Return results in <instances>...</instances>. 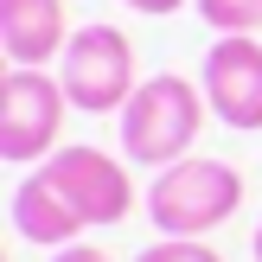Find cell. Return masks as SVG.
I'll return each mask as SVG.
<instances>
[{
  "mask_svg": "<svg viewBox=\"0 0 262 262\" xmlns=\"http://www.w3.org/2000/svg\"><path fill=\"white\" fill-rule=\"evenodd\" d=\"M205 102L224 128H243L256 135L262 128V38L256 32H237V38H217L205 51Z\"/></svg>",
  "mask_w": 262,
  "mask_h": 262,
  "instance_id": "8992f818",
  "label": "cell"
},
{
  "mask_svg": "<svg viewBox=\"0 0 262 262\" xmlns=\"http://www.w3.org/2000/svg\"><path fill=\"white\" fill-rule=\"evenodd\" d=\"M51 262H109L96 243H71V250H51Z\"/></svg>",
  "mask_w": 262,
  "mask_h": 262,
  "instance_id": "7c38bea8",
  "label": "cell"
},
{
  "mask_svg": "<svg viewBox=\"0 0 262 262\" xmlns=\"http://www.w3.org/2000/svg\"><path fill=\"white\" fill-rule=\"evenodd\" d=\"M71 26H64V0H0V51L19 71H45L64 58Z\"/></svg>",
  "mask_w": 262,
  "mask_h": 262,
  "instance_id": "52a82bcc",
  "label": "cell"
},
{
  "mask_svg": "<svg viewBox=\"0 0 262 262\" xmlns=\"http://www.w3.org/2000/svg\"><path fill=\"white\" fill-rule=\"evenodd\" d=\"M141 205H147L160 237H211L217 224H230L243 211V173L211 154H186V160L154 173Z\"/></svg>",
  "mask_w": 262,
  "mask_h": 262,
  "instance_id": "7a4b0ae2",
  "label": "cell"
},
{
  "mask_svg": "<svg viewBox=\"0 0 262 262\" xmlns=\"http://www.w3.org/2000/svg\"><path fill=\"white\" fill-rule=\"evenodd\" d=\"M128 13H154V19H166V13H179V7H192V0H122Z\"/></svg>",
  "mask_w": 262,
  "mask_h": 262,
  "instance_id": "8fae6325",
  "label": "cell"
},
{
  "mask_svg": "<svg viewBox=\"0 0 262 262\" xmlns=\"http://www.w3.org/2000/svg\"><path fill=\"white\" fill-rule=\"evenodd\" d=\"M250 250H256V262H262V224H256V243H250Z\"/></svg>",
  "mask_w": 262,
  "mask_h": 262,
  "instance_id": "4fadbf2b",
  "label": "cell"
},
{
  "mask_svg": "<svg viewBox=\"0 0 262 262\" xmlns=\"http://www.w3.org/2000/svg\"><path fill=\"white\" fill-rule=\"evenodd\" d=\"M38 173L77 205V217H83L90 230L96 224H122V217L135 211V179H128V166L115 160V154H102V147H58Z\"/></svg>",
  "mask_w": 262,
  "mask_h": 262,
  "instance_id": "5b68a950",
  "label": "cell"
},
{
  "mask_svg": "<svg viewBox=\"0 0 262 262\" xmlns=\"http://www.w3.org/2000/svg\"><path fill=\"white\" fill-rule=\"evenodd\" d=\"M135 262H224L211 250V243H199V237H160V243H147Z\"/></svg>",
  "mask_w": 262,
  "mask_h": 262,
  "instance_id": "30bf717a",
  "label": "cell"
},
{
  "mask_svg": "<svg viewBox=\"0 0 262 262\" xmlns=\"http://www.w3.org/2000/svg\"><path fill=\"white\" fill-rule=\"evenodd\" d=\"M205 90L192 83V77H179V71H154V77H141V90L128 96V109H122V160H135V166H173V160H186L192 154V141H199V128H205Z\"/></svg>",
  "mask_w": 262,
  "mask_h": 262,
  "instance_id": "6da1fadb",
  "label": "cell"
},
{
  "mask_svg": "<svg viewBox=\"0 0 262 262\" xmlns=\"http://www.w3.org/2000/svg\"><path fill=\"white\" fill-rule=\"evenodd\" d=\"M64 115H71V96H64L58 77L19 71V64L0 77V154L13 166L51 160L58 154V135H64Z\"/></svg>",
  "mask_w": 262,
  "mask_h": 262,
  "instance_id": "277c9868",
  "label": "cell"
},
{
  "mask_svg": "<svg viewBox=\"0 0 262 262\" xmlns=\"http://www.w3.org/2000/svg\"><path fill=\"white\" fill-rule=\"evenodd\" d=\"M58 83L71 96V109L83 115H122L128 96L141 90V71H135V45H128L122 26H77L71 45L58 58Z\"/></svg>",
  "mask_w": 262,
  "mask_h": 262,
  "instance_id": "3957f363",
  "label": "cell"
},
{
  "mask_svg": "<svg viewBox=\"0 0 262 262\" xmlns=\"http://www.w3.org/2000/svg\"><path fill=\"white\" fill-rule=\"evenodd\" d=\"M199 19L211 26L217 38H237V32H262V0H192Z\"/></svg>",
  "mask_w": 262,
  "mask_h": 262,
  "instance_id": "9c48e42d",
  "label": "cell"
},
{
  "mask_svg": "<svg viewBox=\"0 0 262 262\" xmlns=\"http://www.w3.org/2000/svg\"><path fill=\"white\" fill-rule=\"evenodd\" d=\"M13 230H19L26 243H38V250H71L90 224L77 217V205L64 199L45 173H26L19 186H13Z\"/></svg>",
  "mask_w": 262,
  "mask_h": 262,
  "instance_id": "ba28073f",
  "label": "cell"
}]
</instances>
